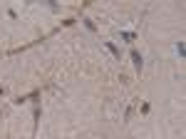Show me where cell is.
<instances>
[{"label":"cell","mask_w":186,"mask_h":139,"mask_svg":"<svg viewBox=\"0 0 186 139\" xmlns=\"http://www.w3.org/2000/svg\"><path fill=\"white\" fill-rule=\"evenodd\" d=\"M132 60H134V65H137V70H142V65H144V60H142V55H139L137 50H132Z\"/></svg>","instance_id":"cell-1"},{"label":"cell","mask_w":186,"mask_h":139,"mask_svg":"<svg viewBox=\"0 0 186 139\" xmlns=\"http://www.w3.org/2000/svg\"><path fill=\"white\" fill-rule=\"evenodd\" d=\"M107 47H109V52H112V55H114V57L119 60V47H117L114 42H107Z\"/></svg>","instance_id":"cell-2"},{"label":"cell","mask_w":186,"mask_h":139,"mask_svg":"<svg viewBox=\"0 0 186 139\" xmlns=\"http://www.w3.org/2000/svg\"><path fill=\"white\" fill-rule=\"evenodd\" d=\"M122 37H124V40H129V42H132V40H134V37H137V35H134V33H122Z\"/></svg>","instance_id":"cell-3"}]
</instances>
